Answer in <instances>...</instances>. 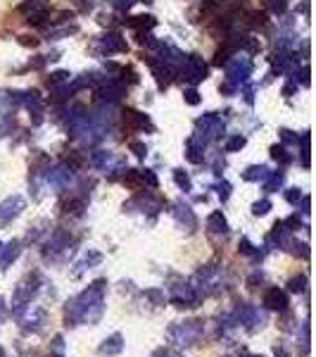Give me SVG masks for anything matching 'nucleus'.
<instances>
[{"label":"nucleus","instance_id":"ddd939ff","mask_svg":"<svg viewBox=\"0 0 316 357\" xmlns=\"http://www.w3.org/2000/svg\"><path fill=\"white\" fill-rule=\"evenodd\" d=\"M264 307L274 310V312H285L288 310V296L281 289H267L264 293Z\"/></svg>","mask_w":316,"mask_h":357},{"label":"nucleus","instance_id":"2eb2a0df","mask_svg":"<svg viewBox=\"0 0 316 357\" xmlns=\"http://www.w3.org/2000/svg\"><path fill=\"white\" fill-rule=\"evenodd\" d=\"M124 350V336L122 333H112L110 338H105L102 341V345L97 348V355H102V357H114V355H119Z\"/></svg>","mask_w":316,"mask_h":357},{"label":"nucleus","instance_id":"ea45409f","mask_svg":"<svg viewBox=\"0 0 316 357\" xmlns=\"http://www.w3.org/2000/svg\"><path fill=\"white\" fill-rule=\"evenodd\" d=\"M183 98H186L188 105H198V102H200V93L195 89H188L186 93H183Z\"/></svg>","mask_w":316,"mask_h":357},{"label":"nucleus","instance_id":"e433bc0d","mask_svg":"<svg viewBox=\"0 0 316 357\" xmlns=\"http://www.w3.org/2000/svg\"><path fill=\"white\" fill-rule=\"evenodd\" d=\"M67 82H69L67 72H55L53 77L48 79V86H60V84H67Z\"/></svg>","mask_w":316,"mask_h":357},{"label":"nucleus","instance_id":"2f4dec72","mask_svg":"<svg viewBox=\"0 0 316 357\" xmlns=\"http://www.w3.org/2000/svg\"><path fill=\"white\" fill-rule=\"evenodd\" d=\"M62 210H65L67 215H69V212H72V215H81V212H84V200H79V198L67 200V203L62 205Z\"/></svg>","mask_w":316,"mask_h":357},{"label":"nucleus","instance_id":"a878e982","mask_svg":"<svg viewBox=\"0 0 316 357\" xmlns=\"http://www.w3.org/2000/svg\"><path fill=\"white\" fill-rule=\"evenodd\" d=\"M100 262H102V255H100V252H88V255H86L84 260L77 264V267H79V269H77V276H79V274H84L86 269H90L93 264H100Z\"/></svg>","mask_w":316,"mask_h":357},{"label":"nucleus","instance_id":"49530a36","mask_svg":"<svg viewBox=\"0 0 316 357\" xmlns=\"http://www.w3.org/2000/svg\"><path fill=\"white\" fill-rule=\"evenodd\" d=\"M295 89H297L295 84H285V89H283V96H292V93H295Z\"/></svg>","mask_w":316,"mask_h":357},{"label":"nucleus","instance_id":"a18cd8bd","mask_svg":"<svg viewBox=\"0 0 316 357\" xmlns=\"http://www.w3.org/2000/svg\"><path fill=\"white\" fill-rule=\"evenodd\" d=\"M281 134H283L285 143H297V136H292V131H281Z\"/></svg>","mask_w":316,"mask_h":357},{"label":"nucleus","instance_id":"cd10ccee","mask_svg":"<svg viewBox=\"0 0 316 357\" xmlns=\"http://www.w3.org/2000/svg\"><path fill=\"white\" fill-rule=\"evenodd\" d=\"M129 26H134V29H152L155 26V17H131L129 20Z\"/></svg>","mask_w":316,"mask_h":357},{"label":"nucleus","instance_id":"6e6552de","mask_svg":"<svg viewBox=\"0 0 316 357\" xmlns=\"http://www.w3.org/2000/svg\"><path fill=\"white\" fill-rule=\"evenodd\" d=\"M179 72H181V77L186 79V82L200 84L207 77V65L203 62V57H200V55H188V57H183V60H181Z\"/></svg>","mask_w":316,"mask_h":357},{"label":"nucleus","instance_id":"79ce46f5","mask_svg":"<svg viewBox=\"0 0 316 357\" xmlns=\"http://www.w3.org/2000/svg\"><path fill=\"white\" fill-rule=\"evenodd\" d=\"M131 151H134L138 158H145V153H148V148L143 146V143H131Z\"/></svg>","mask_w":316,"mask_h":357},{"label":"nucleus","instance_id":"6ab92c4d","mask_svg":"<svg viewBox=\"0 0 316 357\" xmlns=\"http://www.w3.org/2000/svg\"><path fill=\"white\" fill-rule=\"evenodd\" d=\"M205 146L207 141L200 134H195L191 141H188V160H191L193 165H200L205 158Z\"/></svg>","mask_w":316,"mask_h":357},{"label":"nucleus","instance_id":"f03ea898","mask_svg":"<svg viewBox=\"0 0 316 357\" xmlns=\"http://www.w3.org/2000/svg\"><path fill=\"white\" fill-rule=\"evenodd\" d=\"M169 338L181 348L195 345L203 338V321L200 319H188V321H176L169 326Z\"/></svg>","mask_w":316,"mask_h":357},{"label":"nucleus","instance_id":"c03bdc74","mask_svg":"<svg viewBox=\"0 0 316 357\" xmlns=\"http://www.w3.org/2000/svg\"><path fill=\"white\" fill-rule=\"evenodd\" d=\"M74 3H77L81 10H90V8H93V0H74Z\"/></svg>","mask_w":316,"mask_h":357},{"label":"nucleus","instance_id":"de8ad7c7","mask_svg":"<svg viewBox=\"0 0 316 357\" xmlns=\"http://www.w3.org/2000/svg\"><path fill=\"white\" fill-rule=\"evenodd\" d=\"M134 3H136V0H119L117 5H119V8H122V10H124V8L129 10V8H131V5H134Z\"/></svg>","mask_w":316,"mask_h":357},{"label":"nucleus","instance_id":"7c9ffc66","mask_svg":"<svg viewBox=\"0 0 316 357\" xmlns=\"http://www.w3.org/2000/svg\"><path fill=\"white\" fill-rule=\"evenodd\" d=\"M288 289L292 291V293H304L307 291V276H295V279H290L288 281Z\"/></svg>","mask_w":316,"mask_h":357},{"label":"nucleus","instance_id":"412c9836","mask_svg":"<svg viewBox=\"0 0 316 357\" xmlns=\"http://www.w3.org/2000/svg\"><path fill=\"white\" fill-rule=\"evenodd\" d=\"M207 231L214 234V236H226L228 234L226 217H223L221 212H212V215L207 217Z\"/></svg>","mask_w":316,"mask_h":357},{"label":"nucleus","instance_id":"f3484780","mask_svg":"<svg viewBox=\"0 0 316 357\" xmlns=\"http://www.w3.org/2000/svg\"><path fill=\"white\" fill-rule=\"evenodd\" d=\"M174 217H176V222L183 224V229H186V231H195V227H198V220H195L193 210L188 205H183V203H179L174 207Z\"/></svg>","mask_w":316,"mask_h":357},{"label":"nucleus","instance_id":"473e14b6","mask_svg":"<svg viewBox=\"0 0 316 357\" xmlns=\"http://www.w3.org/2000/svg\"><path fill=\"white\" fill-rule=\"evenodd\" d=\"M271 158H274V160H278L281 165H288L290 160H292L290 155L285 153V148H283V146H274V148H271Z\"/></svg>","mask_w":316,"mask_h":357},{"label":"nucleus","instance_id":"603ef678","mask_svg":"<svg viewBox=\"0 0 316 357\" xmlns=\"http://www.w3.org/2000/svg\"><path fill=\"white\" fill-rule=\"evenodd\" d=\"M152 357H169V353H166L164 348H159V350H155V353H152Z\"/></svg>","mask_w":316,"mask_h":357},{"label":"nucleus","instance_id":"9b49d317","mask_svg":"<svg viewBox=\"0 0 316 357\" xmlns=\"http://www.w3.org/2000/svg\"><path fill=\"white\" fill-rule=\"evenodd\" d=\"M124 183L131 188H143V186L157 188V176L150 169H129L124 176Z\"/></svg>","mask_w":316,"mask_h":357},{"label":"nucleus","instance_id":"c9c22d12","mask_svg":"<svg viewBox=\"0 0 316 357\" xmlns=\"http://www.w3.org/2000/svg\"><path fill=\"white\" fill-rule=\"evenodd\" d=\"M248 24L250 26H264V24H267V15H264V13H250L248 15Z\"/></svg>","mask_w":316,"mask_h":357},{"label":"nucleus","instance_id":"20e7f679","mask_svg":"<svg viewBox=\"0 0 316 357\" xmlns=\"http://www.w3.org/2000/svg\"><path fill=\"white\" fill-rule=\"evenodd\" d=\"M198 279H200V289L205 293H210V296H216V293H221L226 289V274H223V269L216 267V264H205L198 272Z\"/></svg>","mask_w":316,"mask_h":357},{"label":"nucleus","instance_id":"a211bd4d","mask_svg":"<svg viewBox=\"0 0 316 357\" xmlns=\"http://www.w3.org/2000/svg\"><path fill=\"white\" fill-rule=\"evenodd\" d=\"M22 252V243L19 241H13L8 245H0V269H8Z\"/></svg>","mask_w":316,"mask_h":357},{"label":"nucleus","instance_id":"58836bf2","mask_svg":"<svg viewBox=\"0 0 316 357\" xmlns=\"http://www.w3.org/2000/svg\"><path fill=\"white\" fill-rule=\"evenodd\" d=\"M285 200H288L290 205H297L302 200V191H300V188H290V191L285 193Z\"/></svg>","mask_w":316,"mask_h":357},{"label":"nucleus","instance_id":"4be33fe9","mask_svg":"<svg viewBox=\"0 0 316 357\" xmlns=\"http://www.w3.org/2000/svg\"><path fill=\"white\" fill-rule=\"evenodd\" d=\"M90 162H93L95 167H100V169H107V172H114V169H119V167H122V162H119L112 153H105V151L95 153L93 158H90Z\"/></svg>","mask_w":316,"mask_h":357},{"label":"nucleus","instance_id":"37998d69","mask_svg":"<svg viewBox=\"0 0 316 357\" xmlns=\"http://www.w3.org/2000/svg\"><path fill=\"white\" fill-rule=\"evenodd\" d=\"M228 195H231V186H228L226 181H223V183H219V198H221V200H226Z\"/></svg>","mask_w":316,"mask_h":357},{"label":"nucleus","instance_id":"b1692460","mask_svg":"<svg viewBox=\"0 0 316 357\" xmlns=\"http://www.w3.org/2000/svg\"><path fill=\"white\" fill-rule=\"evenodd\" d=\"M281 183H283V172H269L267 178H264V191L267 193L278 191Z\"/></svg>","mask_w":316,"mask_h":357},{"label":"nucleus","instance_id":"393cba45","mask_svg":"<svg viewBox=\"0 0 316 357\" xmlns=\"http://www.w3.org/2000/svg\"><path fill=\"white\" fill-rule=\"evenodd\" d=\"M233 53H235V45H233V43H223L221 48L214 53V65H219V67H221V65H226V62L233 57Z\"/></svg>","mask_w":316,"mask_h":357},{"label":"nucleus","instance_id":"a19ab883","mask_svg":"<svg viewBox=\"0 0 316 357\" xmlns=\"http://www.w3.org/2000/svg\"><path fill=\"white\" fill-rule=\"evenodd\" d=\"M285 8H288V3H285V0H271V10H274V13L283 15Z\"/></svg>","mask_w":316,"mask_h":357},{"label":"nucleus","instance_id":"1a4fd4ad","mask_svg":"<svg viewBox=\"0 0 316 357\" xmlns=\"http://www.w3.org/2000/svg\"><path fill=\"white\" fill-rule=\"evenodd\" d=\"M198 126V134L205 138V141H210V138H219L223 131H226V124H223V119L219 114H203V117L195 122Z\"/></svg>","mask_w":316,"mask_h":357},{"label":"nucleus","instance_id":"3c124183","mask_svg":"<svg viewBox=\"0 0 316 357\" xmlns=\"http://www.w3.org/2000/svg\"><path fill=\"white\" fill-rule=\"evenodd\" d=\"M302 84H304V86H309V69H307V67L302 69Z\"/></svg>","mask_w":316,"mask_h":357},{"label":"nucleus","instance_id":"39448f33","mask_svg":"<svg viewBox=\"0 0 316 357\" xmlns=\"http://www.w3.org/2000/svg\"><path fill=\"white\" fill-rule=\"evenodd\" d=\"M169 298L176 307H195L200 303V291L188 281H174L169 286Z\"/></svg>","mask_w":316,"mask_h":357},{"label":"nucleus","instance_id":"5701e85b","mask_svg":"<svg viewBox=\"0 0 316 357\" xmlns=\"http://www.w3.org/2000/svg\"><path fill=\"white\" fill-rule=\"evenodd\" d=\"M102 48L107 50V53H126L129 50V45L122 36H117V33H107V36H102Z\"/></svg>","mask_w":316,"mask_h":357},{"label":"nucleus","instance_id":"0eeeda50","mask_svg":"<svg viewBox=\"0 0 316 357\" xmlns=\"http://www.w3.org/2000/svg\"><path fill=\"white\" fill-rule=\"evenodd\" d=\"M252 74V60L245 55H235L231 60L226 62V77H228V84L238 86L243 82H248V77Z\"/></svg>","mask_w":316,"mask_h":357},{"label":"nucleus","instance_id":"423d86ee","mask_svg":"<svg viewBox=\"0 0 316 357\" xmlns=\"http://www.w3.org/2000/svg\"><path fill=\"white\" fill-rule=\"evenodd\" d=\"M233 321H235V324H243L245 329L255 331V329H262L264 321H267V317H264V312H260V307H255V305L243 303L238 310H235Z\"/></svg>","mask_w":316,"mask_h":357},{"label":"nucleus","instance_id":"c85d7f7f","mask_svg":"<svg viewBox=\"0 0 316 357\" xmlns=\"http://www.w3.org/2000/svg\"><path fill=\"white\" fill-rule=\"evenodd\" d=\"M245 143H248V138L245 136H233V138H228L226 141V153H235V151H240V148H245Z\"/></svg>","mask_w":316,"mask_h":357},{"label":"nucleus","instance_id":"864d4df0","mask_svg":"<svg viewBox=\"0 0 316 357\" xmlns=\"http://www.w3.org/2000/svg\"><path fill=\"white\" fill-rule=\"evenodd\" d=\"M240 357H262V355H250V353H243Z\"/></svg>","mask_w":316,"mask_h":357},{"label":"nucleus","instance_id":"9d476101","mask_svg":"<svg viewBox=\"0 0 316 357\" xmlns=\"http://www.w3.org/2000/svg\"><path fill=\"white\" fill-rule=\"evenodd\" d=\"M26 207V200L22 195H10L0 203V229H5L10 222L17 220L22 215V210Z\"/></svg>","mask_w":316,"mask_h":357},{"label":"nucleus","instance_id":"4468645a","mask_svg":"<svg viewBox=\"0 0 316 357\" xmlns=\"http://www.w3.org/2000/svg\"><path fill=\"white\" fill-rule=\"evenodd\" d=\"M124 124L129 129H136V131H152V122L148 114L138 112V110H124Z\"/></svg>","mask_w":316,"mask_h":357},{"label":"nucleus","instance_id":"dca6fc26","mask_svg":"<svg viewBox=\"0 0 316 357\" xmlns=\"http://www.w3.org/2000/svg\"><path fill=\"white\" fill-rule=\"evenodd\" d=\"M69 245H72V238H69V234L65 231H55L53 236H50L48 241V250H45V255H60V252L69 250Z\"/></svg>","mask_w":316,"mask_h":357},{"label":"nucleus","instance_id":"5fc2aeb1","mask_svg":"<svg viewBox=\"0 0 316 357\" xmlns=\"http://www.w3.org/2000/svg\"><path fill=\"white\" fill-rule=\"evenodd\" d=\"M0 317H3V298H0Z\"/></svg>","mask_w":316,"mask_h":357},{"label":"nucleus","instance_id":"c756f323","mask_svg":"<svg viewBox=\"0 0 316 357\" xmlns=\"http://www.w3.org/2000/svg\"><path fill=\"white\" fill-rule=\"evenodd\" d=\"M223 5V0H207V3L200 8V17H210V15H214L216 10H219Z\"/></svg>","mask_w":316,"mask_h":357},{"label":"nucleus","instance_id":"bb28decb","mask_svg":"<svg viewBox=\"0 0 316 357\" xmlns=\"http://www.w3.org/2000/svg\"><path fill=\"white\" fill-rule=\"evenodd\" d=\"M267 174H269V169L260 165V167H250V169L245 172V178H248V181H257V178H262V181H264Z\"/></svg>","mask_w":316,"mask_h":357},{"label":"nucleus","instance_id":"7ed1b4c3","mask_svg":"<svg viewBox=\"0 0 316 357\" xmlns=\"http://www.w3.org/2000/svg\"><path fill=\"white\" fill-rule=\"evenodd\" d=\"M38 286H41V276L38 274H29L24 281L15 289V298H13V314L22 317V312L31 305V298L38 293Z\"/></svg>","mask_w":316,"mask_h":357},{"label":"nucleus","instance_id":"8fccbe9b","mask_svg":"<svg viewBox=\"0 0 316 357\" xmlns=\"http://www.w3.org/2000/svg\"><path fill=\"white\" fill-rule=\"evenodd\" d=\"M38 41L36 38H29V36H22V45H36Z\"/></svg>","mask_w":316,"mask_h":357},{"label":"nucleus","instance_id":"09e8293b","mask_svg":"<svg viewBox=\"0 0 316 357\" xmlns=\"http://www.w3.org/2000/svg\"><path fill=\"white\" fill-rule=\"evenodd\" d=\"M302 212L304 215H309V195H304L302 198Z\"/></svg>","mask_w":316,"mask_h":357},{"label":"nucleus","instance_id":"4c0bfd02","mask_svg":"<svg viewBox=\"0 0 316 357\" xmlns=\"http://www.w3.org/2000/svg\"><path fill=\"white\" fill-rule=\"evenodd\" d=\"M302 167H309V134L302 136Z\"/></svg>","mask_w":316,"mask_h":357},{"label":"nucleus","instance_id":"f704fd0d","mask_svg":"<svg viewBox=\"0 0 316 357\" xmlns=\"http://www.w3.org/2000/svg\"><path fill=\"white\" fill-rule=\"evenodd\" d=\"M269 210H271V203H269V200H260V203L252 205V215H257V217L267 215Z\"/></svg>","mask_w":316,"mask_h":357},{"label":"nucleus","instance_id":"72a5a7b5","mask_svg":"<svg viewBox=\"0 0 316 357\" xmlns=\"http://www.w3.org/2000/svg\"><path fill=\"white\" fill-rule=\"evenodd\" d=\"M174 178H176V183H179V186L183 188V191H191V176L186 174V172H181V169H176L174 172Z\"/></svg>","mask_w":316,"mask_h":357},{"label":"nucleus","instance_id":"f257e3e1","mask_svg":"<svg viewBox=\"0 0 316 357\" xmlns=\"http://www.w3.org/2000/svg\"><path fill=\"white\" fill-rule=\"evenodd\" d=\"M105 281H93L86 291L74 296L72 301L65 305V319L67 324H97L105 314Z\"/></svg>","mask_w":316,"mask_h":357},{"label":"nucleus","instance_id":"aec40b11","mask_svg":"<svg viewBox=\"0 0 316 357\" xmlns=\"http://www.w3.org/2000/svg\"><path fill=\"white\" fill-rule=\"evenodd\" d=\"M124 96V86L122 84H112V82H107V86H102L100 91H97V100H102V102H117L119 98Z\"/></svg>","mask_w":316,"mask_h":357},{"label":"nucleus","instance_id":"f8f14e48","mask_svg":"<svg viewBox=\"0 0 316 357\" xmlns=\"http://www.w3.org/2000/svg\"><path fill=\"white\" fill-rule=\"evenodd\" d=\"M72 176H74V169L72 167H67V165H60V167H55V169H48V183L53 188H57V191H62V188H67L69 183H72Z\"/></svg>","mask_w":316,"mask_h":357}]
</instances>
